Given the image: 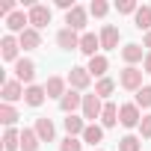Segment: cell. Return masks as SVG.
Segmentation results:
<instances>
[{"label": "cell", "mask_w": 151, "mask_h": 151, "mask_svg": "<svg viewBox=\"0 0 151 151\" xmlns=\"http://www.w3.org/2000/svg\"><path fill=\"white\" fill-rule=\"evenodd\" d=\"M142 68H136V65H127L122 74H119V83H122V89H127V92H139L142 89Z\"/></svg>", "instance_id": "6da1fadb"}, {"label": "cell", "mask_w": 151, "mask_h": 151, "mask_svg": "<svg viewBox=\"0 0 151 151\" xmlns=\"http://www.w3.org/2000/svg\"><path fill=\"white\" fill-rule=\"evenodd\" d=\"M83 119L89 122V124H95V119H101V113H104V104H101V98L92 92V95H83Z\"/></svg>", "instance_id": "7a4b0ae2"}, {"label": "cell", "mask_w": 151, "mask_h": 151, "mask_svg": "<svg viewBox=\"0 0 151 151\" xmlns=\"http://www.w3.org/2000/svg\"><path fill=\"white\" fill-rule=\"evenodd\" d=\"M139 122H142V113H139V107L136 104H122L119 107V124L122 127H139Z\"/></svg>", "instance_id": "3957f363"}, {"label": "cell", "mask_w": 151, "mask_h": 151, "mask_svg": "<svg viewBox=\"0 0 151 151\" xmlns=\"http://www.w3.org/2000/svg\"><path fill=\"white\" fill-rule=\"evenodd\" d=\"M68 86L71 89H77V92H83V89H89V80H92V74H89V68H83V65H74L71 71H68Z\"/></svg>", "instance_id": "277c9868"}, {"label": "cell", "mask_w": 151, "mask_h": 151, "mask_svg": "<svg viewBox=\"0 0 151 151\" xmlns=\"http://www.w3.org/2000/svg\"><path fill=\"white\" fill-rule=\"evenodd\" d=\"M27 15H30V27H33V30H42V27H47V24H50V9H47L45 3L30 6V9H27Z\"/></svg>", "instance_id": "5b68a950"}, {"label": "cell", "mask_w": 151, "mask_h": 151, "mask_svg": "<svg viewBox=\"0 0 151 151\" xmlns=\"http://www.w3.org/2000/svg\"><path fill=\"white\" fill-rule=\"evenodd\" d=\"M86 18H89V9L74 6L71 12H65V27L74 30V33H80V30H86Z\"/></svg>", "instance_id": "8992f818"}, {"label": "cell", "mask_w": 151, "mask_h": 151, "mask_svg": "<svg viewBox=\"0 0 151 151\" xmlns=\"http://www.w3.org/2000/svg\"><path fill=\"white\" fill-rule=\"evenodd\" d=\"M15 80L33 86V80H36V62L33 59H18L15 62Z\"/></svg>", "instance_id": "52a82bcc"}, {"label": "cell", "mask_w": 151, "mask_h": 151, "mask_svg": "<svg viewBox=\"0 0 151 151\" xmlns=\"http://www.w3.org/2000/svg\"><path fill=\"white\" fill-rule=\"evenodd\" d=\"M18 50H21V42L12 33H6L3 39H0V56H3L6 62H18Z\"/></svg>", "instance_id": "ba28073f"}, {"label": "cell", "mask_w": 151, "mask_h": 151, "mask_svg": "<svg viewBox=\"0 0 151 151\" xmlns=\"http://www.w3.org/2000/svg\"><path fill=\"white\" fill-rule=\"evenodd\" d=\"M59 110H62L65 116H74V110H83V95H80L77 89H68V92L62 95V101H59Z\"/></svg>", "instance_id": "9c48e42d"}, {"label": "cell", "mask_w": 151, "mask_h": 151, "mask_svg": "<svg viewBox=\"0 0 151 151\" xmlns=\"http://www.w3.org/2000/svg\"><path fill=\"white\" fill-rule=\"evenodd\" d=\"M56 45H59L62 50H80V36L74 33V30H68V27H62V30L56 33Z\"/></svg>", "instance_id": "30bf717a"}, {"label": "cell", "mask_w": 151, "mask_h": 151, "mask_svg": "<svg viewBox=\"0 0 151 151\" xmlns=\"http://www.w3.org/2000/svg\"><path fill=\"white\" fill-rule=\"evenodd\" d=\"M119 39L122 36H119V27L116 24H104L101 27V47L104 50H116L119 47Z\"/></svg>", "instance_id": "8fae6325"}, {"label": "cell", "mask_w": 151, "mask_h": 151, "mask_svg": "<svg viewBox=\"0 0 151 151\" xmlns=\"http://www.w3.org/2000/svg\"><path fill=\"white\" fill-rule=\"evenodd\" d=\"M24 83H18V80H3V104H15V101H21L24 98Z\"/></svg>", "instance_id": "7c38bea8"}, {"label": "cell", "mask_w": 151, "mask_h": 151, "mask_svg": "<svg viewBox=\"0 0 151 151\" xmlns=\"http://www.w3.org/2000/svg\"><path fill=\"white\" fill-rule=\"evenodd\" d=\"M27 24H30V15H24L21 9H15V12L6 18V30H9V33H18V36L27 30Z\"/></svg>", "instance_id": "4fadbf2b"}, {"label": "cell", "mask_w": 151, "mask_h": 151, "mask_svg": "<svg viewBox=\"0 0 151 151\" xmlns=\"http://www.w3.org/2000/svg\"><path fill=\"white\" fill-rule=\"evenodd\" d=\"M98 47H101V36H95V33H83L80 36V53H86L92 59V56H98Z\"/></svg>", "instance_id": "5bb4252c"}, {"label": "cell", "mask_w": 151, "mask_h": 151, "mask_svg": "<svg viewBox=\"0 0 151 151\" xmlns=\"http://www.w3.org/2000/svg\"><path fill=\"white\" fill-rule=\"evenodd\" d=\"M122 59L127 62V65H136V62H145V47L142 45H124L122 47Z\"/></svg>", "instance_id": "9a60e30c"}, {"label": "cell", "mask_w": 151, "mask_h": 151, "mask_svg": "<svg viewBox=\"0 0 151 151\" xmlns=\"http://www.w3.org/2000/svg\"><path fill=\"white\" fill-rule=\"evenodd\" d=\"M86 68H89L92 77L104 80V77H107V68H110V59H107L104 53H98V56H92V59H89V65H86Z\"/></svg>", "instance_id": "2e32d148"}, {"label": "cell", "mask_w": 151, "mask_h": 151, "mask_svg": "<svg viewBox=\"0 0 151 151\" xmlns=\"http://www.w3.org/2000/svg\"><path fill=\"white\" fill-rule=\"evenodd\" d=\"M18 42H21L24 50H36V47H42V36H39V30H33V27H27V30L18 36Z\"/></svg>", "instance_id": "e0dca14e"}, {"label": "cell", "mask_w": 151, "mask_h": 151, "mask_svg": "<svg viewBox=\"0 0 151 151\" xmlns=\"http://www.w3.org/2000/svg\"><path fill=\"white\" fill-rule=\"evenodd\" d=\"M65 83H68V80H62V77H47V83H45V92H47V98H56V101H62V95L68 92V89H65Z\"/></svg>", "instance_id": "ac0fdd59"}, {"label": "cell", "mask_w": 151, "mask_h": 151, "mask_svg": "<svg viewBox=\"0 0 151 151\" xmlns=\"http://www.w3.org/2000/svg\"><path fill=\"white\" fill-rule=\"evenodd\" d=\"M45 98H47V92H45V86H27V92H24V104H30V107H42L45 104Z\"/></svg>", "instance_id": "d6986e66"}, {"label": "cell", "mask_w": 151, "mask_h": 151, "mask_svg": "<svg viewBox=\"0 0 151 151\" xmlns=\"http://www.w3.org/2000/svg\"><path fill=\"white\" fill-rule=\"evenodd\" d=\"M36 133H39V139L42 142H53V136H56V127H53V122L50 119H36Z\"/></svg>", "instance_id": "ffe728a7"}, {"label": "cell", "mask_w": 151, "mask_h": 151, "mask_svg": "<svg viewBox=\"0 0 151 151\" xmlns=\"http://www.w3.org/2000/svg\"><path fill=\"white\" fill-rule=\"evenodd\" d=\"M39 145H42V139H39L36 127H24L21 130V151H39Z\"/></svg>", "instance_id": "44dd1931"}, {"label": "cell", "mask_w": 151, "mask_h": 151, "mask_svg": "<svg viewBox=\"0 0 151 151\" xmlns=\"http://www.w3.org/2000/svg\"><path fill=\"white\" fill-rule=\"evenodd\" d=\"M62 124H65V130H68V136H83V130L89 127L83 116H65V122H62Z\"/></svg>", "instance_id": "7402d4cb"}, {"label": "cell", "mask_w": 151, "mask_h": 151, "mask_svg": "<svg viewBox=\"0 0 151 151\" xmlns=\"http://www.w3.org/2000/svg\"><path fill=\"white\" fill-rule=\"evenodd\" d=\"M86 145H92V148H98L101 142H104V127L101 124H89L86 130H83V136H80Z\"/></svg>", "instance_id": "603a6c76"}, {"label": "cell", "mask_w": 151, "mask_h": 151, "mask_svg": "<svg viewBox=\"0 0 151 151\" xmlns=\"http://www.w3.org/2000/svg\"><path fill=\"white\" fill-rule=\"evenodd\" d=\"M133 27L142 33H151V6H139L133 15Z\"/></svg>", "instance_id": "cb8c5ba5"}, {"label": "cell", "mask_w": 151, "mask_h": 151, "mask_svg": "<svg viewBox=\"0 0 151 151\" xmlns=\"http://www.w3.org/2000/svg\"><path fill=\"white\" fill-rule=\"evenodd\" d=\"M116 122H119V107L113 104V101H107L104 104V113H101V127L107 130V127H116Z\"/></svg>", "instance_id": "d4e9b609"}, {"label": "cell", "mask_w": 151, "mask_h": 151, "mask_svg": "<svg viewBox=\"0 0 151 151\" xmlns=\"http://www.w3.org/2000/svg\"><path fill=\"white\" fill-rule=\"evenodd\" d=\"M3 148H6V151H18V148H21V130L6 127V133H3Z\"/></svg>", "instance_id": "484cf974"}, {"label": "cell", "mask_w": 151, "mask_h": 151, "mask_svg": "<svg viewBox=\"0 0 151 151\" xmlns=\"http://www.w3.org/2000/svg\"><path fill=\"white\" fill-rule=\"evenodd\" d=\"M0 122H3L6 127H15V122H18V110H15L12 104H0Z\"/></svg>", "instance_id": "4316f807"}, {"label": "cell", "mask_w": 151, "mask_h": 151, "mask_svg": "<svg viewBox=\"0 0 151 151\" xmlns=\"http://www.w3.org/2000/svg\"><path fill=\"white\" fill-rule=\"evenodd\" d=\"M113 92H116V80L104 77V80H98V83H95V95H98V98H110Z\"/></svg>", "instance_id": "83f0119b"}, {"label": "cell", "mask_w": 151, "mask_h": 151, "mask_svg": "<svg viewBox=\"0 0 151 151\" xmlns=\"http://www.w3.org/2000/svg\"><path fill=\"white\" fill-rule=\"evenodd\" d=\"M139 148H142V139L139 136H130L127 133V136L119 139V151H139Z\"/></svg>", "instance_id": "f1b7e54d"}, {"label": "cell", "mask_w": 151, "mask_h": 151, "mask_svg": "<svg viewBox=\"0 0 151 151\" xmlns=\"http://www.w3.org/2000/svg\"><path fill=\"white\" fill-rule=\"evenodd\" d=\"M59 151H83V139L80 136H65L59 142Z\"/></svg>", "instance_id": "f546056e"}, {"label": "cell", "mask_w": 151, "mask_h": 151, "mask_svg": "<svg viewBox=\"0 0 151 151\" xmlns=\"http://www.w3.org/2000/svg\"><path fill=\"white\" fill-rule=\"evenodd\" d=\"M133 104H136L139 110H142V107L148 110V107H151V86H142V89L136 92V101H133Z\"/></svg>", "instance_id": "4dcf8cb0"}, {"label": "cell", "mask_w": 151, "mask_h": 151, "mask_svg": "<svg viewBox=\"0 0 151 151\" xmlns=\"http://www.w3.org/2000/svg\"><path fill=\"white\" fill-rule=\"evenodd\" d=\"M110 12V6L104 3V0H92V3H89V15H95V18H104Z\"/></svg>", "instance_id": "1f68e13d"}, {"label": "cell", "mask_w": 151, "mask_h": 151, "mask_svg": "<svg viewBox=\"0 0 151 151\" xmlns=\"http://www.w3.org/2000/svg\"><path fill=\"white\" fill-rule=\"evenodd\" d=\"M116 9H119V15H136V3L133 0H122V3H116Z\"/></svg>", "instance_id": "d6a6232c"}, {"label": "cell", "mask_w": 151, "mask_h": 151, "mask_svg": "<svg viewBox=\"0 0 151 151\" xmlns=\"http://www.w3.org/2000/svg\"><path fill=\"white\" fill-rule=\"evenodd\" d=\"M139 133H142V139H151V116H142V122H139Z\"/></svg>", "instance_id": "836d02e7"}, {"label": "cell", "mask_w": 151, "mask_h": 151, "mask_svg": "<svg viewBox=\"0 0 151 151\" xmlns=\"http://www.w3.org/2000/svg\"><path fill=\"white\" fill-rule=\"evenodd\" d=\"M142 71H145V74H151V50L145 53V62H142Z\"/></svg>", "instance_id": "e575fe53"}, {"label": "cell", "mask_w": 151, "mask_h": 151, "mask_svg": "<svg viewBox=\"0 0 151 151\" xmlns=\"http://www.w3.org/2000/svg\"><path fill=\"white\" fill-rule=\"evenodd\" d=\"M142 47H148V50H151V33H145V39H142Z\"/></svg>", "instance_id": "d590c367"}, {"label": "cell", "mask_w": 151, "mask_h": 151, "mask_svg": "<svg viewBox=\"0 0 151 151\" xmlns=\"http://www.w3.org/2000/svg\"><path fill=\"white\" fill-rule=\"evenodd\" d=\"M92 151H104V148H92Z\"/></svg>", "instance_id": "8d00e7d4"}]
</instances>
